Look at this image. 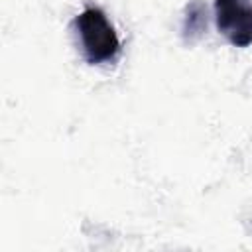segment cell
Segmentation results:
<instances>
[{
  "label": "cell",
  "mask_w": 252,
  "mask_h": 252,
  "mask_svg": "<svg viewBox=\"0 0 252 252\" xmlns=\"http://www.w3.org/2000/svg\"><path fill=\"white\" fill-rule=\"evenodd\" d=\"M75 32L83 57L91 65L110 63L120 53V41L114 32V26L108 22L106 14L100 8H85L75 18Z\"/></svg>",
  "instance_id": "1"
},
{
  "label": "cell",
  "mask_w": 252,
  "mask_h": 252,
  "mask_svg": "<svg viewBox=\"0 0 252 252\" xmlns=\"http://www.w3.org/2000/svg\"><path fill=\"white\" fill-rule=\"evenodd\" d=\"M215 22L230 45H252V0H215Z\"/></svg>",
  "instance_id": "2"
},
{
  "label": "cell",
  "mask_w": 252,
  "mask_h": 252,
  "mask_svg": "<svg viewBox=\"0 0 252 252\" xmlns=\"http://www.w3.org/2000/svg\"><path fill=\"white\" fill-rule=\"evenodd\" d=\"M207 28V8L201 0H193L187 6L185 18H183V37L185 41L197 39L203 30Z\"/></svg>",
  "instance_id": "3"
}]
</instances>
